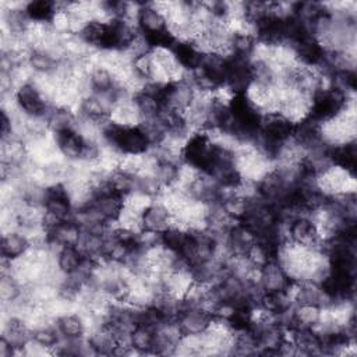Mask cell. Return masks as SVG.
Here are the masks:
<instances>
[{
  "label": "cell",
  "mask_w": 357,
  "mask_h": 357,
  "mask_svg": "<svg viewBox=\"0 0 357 357\" xmlns=\"http://www.w3.org/2000/svg\"><path fill=\"white\" fill-rule=\"evenodd\" d=\"M14 99L20 110L24 112L26 116H32V117L47 119V114L53 107L49 105V102L45 99L40 91L31 81L17 88L14 93Z\"/></svg>",
  "instance_id": "6da1fadb"
},
{
  "label": "cell",
  "mask_w": 357,
  "mask_h": 357,
  "mask_svg": "<svg viewBox=\"0 0 357 357\" xmlns=\"http://www.w3.org/2000/svg\"><path fill=\"white\" fill-rule=\"evenodd\" d=\"M293 280L283 271L280 264L276 259L269 261L265 266L259 269V286L265 293H278L287 291Z\"/></svg>",
  "instance_id": "7a4b0ae2"
},
{
  "label": "cell",
  "mask_w": 357,
  "mask_h": 357,
  "mask_svg": "<svg viewBox=\"0 0 357 357\" xmlns=\"http://www.w3.org/2000/svg\"><path fill=\"white\" fill-rule=\"evenodd\" d=\"M213 319V314L199 307H184L177 321L184 335L204 333Z\"/></svg>",
  "instance_id": "3957f363"
},
{
  "label": "cell",
  "mask_w": 357,
  "mask_h": 357,
  "mask_svg": "<svg viewBox=\"0 0 357 357\" xmlns=\"http://www.w3.org/2000/svg\"><path fill=\"white\" fill-rule=\"evenodd\" d=\"M138 29L151 36H155L167 29V22L163 14L155 7L153 3H141L138 15H137Z\"/></svg>",
  "instance_id": "277c9868"
},
{
  "label": "cell",
  "mask_w": 357,
  "mask_h": 357,
  "mask_svg": "<svg viewBox=\"0 0 357 357\" xmlns=\"http://www.w3.org/2000/svg\"><path fill=\"white\" fill-rule=\"evenodd\" d=\"M52 137H53L63 159H66L68 162H77L81 159L86 142L75 130L52 134Z\"/></svg>",
  "instance_id": "5b68a950"
},
{
  "label": "cell",
  "mask_w": 357,
  "mask_h": 357,
  "mask_svg": "<svg viewBox=\"0 0 357 357\" xmlns=\"http://www.w3.org/2000/svg\"><path fill=\"white\" fill-rule=\"evenodd\" d=\"M172 225V213L159 199H155L142 213L144 230L162 233Z\"/></svg>",
  "instance_id": "8992f818"
},
{
  "label": "cell",
  "mask_w": 357,
  "mask_h": 357,
  "mask_svg": "<svg viewBox=\"0 0 357 357\" xmlns=\"http://www.w3.org/2000/svg\"><path fill=\"white\" fill-rule=\"evenodd\" d=\"M0 248H1V258L11 261L22 257L31 248V241L28 240V237H25L20 231L3 233Z\"/></svg>",
  "instance_id": "52a82bcc"
},
{
  "label": "cell",
  "mask_w": 357,
  "mask_h": 357,
  "mask_svg": "<svg viewBox=\"0 0 357 357\" xmlns=\"http://www.w3.org/2000/svg\"><path fill=\"white\" fill-rule=\"evenodd\" d=\"M56 326L64 337H79L86 333V319L79 311H73L57 317Z\"/></svg>",
  "instance_id": "ba28073f"
},
{
  "label": "cell",
  "mask_w": 357,
  "mask_h": 357,
  "mask_svg": "<svg viewBox=\"0 0 357 357\" xmlns=\"http://www.w3.org/2000/svg\"><path fill=\"white\" fill-rule=\"evenodd\" d=\"M88 75L95 92H110L116 88L117 78L112 70H109L105 66L89 63L88 67Z\"/></svg>",
  "instance_id": "9c48e42d"
},
{
  "label": "cell",
  "mask_w": 357,
  "mask_h": 357,
  "mask_svg": "<svg viewBox=\"0 0 357 357\" xmlns=\"http://www.w3.org/2000/svg\"><path fill=\"white\" fill-rule=\"evenodd\" d=\"M82 259L84 257L81 255V252L77 250L75 245H64L56 254L57 268L66 275L75 272L79 268Z\"/></svg>",
  "instance_id": "30bf717a"
},
{
  "label": "cell",
  "mask_w": 357,
  "mask_h": 357,
  "mask_svg": "<svg viewBox=\"0 0 357 357\" xmlns=\"http://www.w3.org/2000/svg\"><path fill=\"white\" fill-rule=\"evenodd\" d=\"M57 60H54L47 52L45 50H32L28 56L26 66L33 74H52L57 67Z\"/></svg>",
  "instance_id": "8fae6325"
},
{
  "label": "cell",
  "mask_w": 357,
  "mask_h": 357,
  "mask_svg": "<svg viewBox=\"0 0 357 357\" xmlns=\"http://www.w3.org/2000/svg\"><path fill=\"white\" fill-rule=\"evenodd\" d=\"M153 333L155 331L144 326V325H138L132 333H131V347L137 351V354H153L152 349H153Z\"/></svg>",
  "instance_id": "7c38bea8"
},
{
  "label": "cell",
  "mask_w": 357,
  "mask_h": 357,
  "mask_svg": "<svg viewBox=\"0 0 357 357\" xmlns=\"http://www.w3.org/2000/svg\"><path fill=\"white\" fill-rule=\"evenodd\" d=\"M187 237H188V230L177 225H170L165 231L160 233V243L166 248L180 252L184 243L187 241Z\"/></svg>",
  "instance_id": "4fadbf2b"
},
{
  "label": "cell",
  "mask_w": 357,
  "mask_h": 357,
  "mask_svg": "<svg viewBox=\"0 0 357 357\" xmlns=\"http://www.w3.org/2000/svg\"><path fill=\"white\" fill-rule=\"evenodd\" d=\"M26 14L33 22H50L56 14L54 1H28Z\"/></svg>",
  "instance_id": "5bb4252c"
}]
</instances>
